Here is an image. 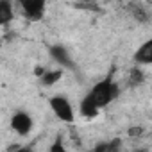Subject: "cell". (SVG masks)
<instances>
[{"label":"cell","mask_w":152,"mask_h":152,"mask_svg":"<svg viewBox=\"0 0 152 152\" xmlns=\"http://www.w3.org/2000/svg\"><path fill=\"white\" fill-rule=\"evenodd\" d=\"M88 93L91 95V99L95 100V104L102 109V107L109 106L115 99H118V95H120V88H118V84L113 81L111 75H107L106 79L99 81V83L88 91Z\"/></svg>","instance_id":"cell-1"},{"label":"cell","mask_w":152,"mask_h":152,"mask_svg":"<svg viewBox=\"0 0 152 152\" xmlns=\"http://www.w3.org/2000/svg\"><path fill=\"white\" fill-rule=\"evenodd\" d=\"M48 104H50L52 113H54L61 122L73 124L75 113H73V107H72V104H70V100H68L66 97H63V95H54V97L48 100Z\"/></svg>","instance_id":"cell-2"},{"label":"cell","mask_w":152,"mask_h":152,"mask_svg":"<svg viewBox=\"0 0 152 152\" xmlns=\"http://www.w3.org/2000/svg\"><path fill=\"white\" fill-rule=\"evenodd\" d=\"M15 2H18L23 16L29 18V20H32V22L41 20L43 15H45L47 0H15Z\"/></svg>","instance_id":"cell-3"},{"label":"cell","mask_w":152,"mask_h":152,"mask_svg":"<svg viewBox=\"0 0 152 152\" xmlns=\"http://www.w3.org/2000/svg\"><path fill=\"white\" fill-rule=\"evenodd\" d=\"M11 127H13V131L18 132L20 136H27V134L32 131V127H34V120H32V116H31L29 113L18 111V113H15L13 118H11Z\"/></svg>","instance_id":"cell-4"},{"label":"cell","mask_w":152,"mask_h":152,"mask_svg":"<svg viewBox=\"0 0 152 152\" xmlns=\"http://www.w3.org/2000/svg\"><path fill=\"white\" fill-rule=\"evenodd\" d=\"M48 52H50L52 59H54L59 66H63V68H72V66H73V61H72V57H70V52H68L63 45H52V47L48 48Z\"/></svg>","instance_id":"cell-5"},{"label":"cell","mask_w":152,"mask_h":152,"mask_svg":"<svg viewBox=\"0 0 152 152\" xmlns=\"http://www.w3.org/2000/svg\"><path fill=\"white\" fill-rule=\"evenodd\" d=\"M136 64H152V38L143 41L132 56Z\"/></svg>","instance_id":"cell-6"},{"label":"cell","mask_w":152,"mask_h":152,"mask_svg":"<svg viewBox=\"0 0 152 152\" xmlns=\"http://www.w3.org/2000/svg\"><path fill=\"white\" fill-rule=\"evenodd\" d=\"M99 106L95 104V100L91 99V95L88 93L83 100H81V106H79V111H81V115L83 116H86V118H91V116H95L97 113H99Z\"/></svg>","instance_id":"cell-7"},{"label":"cell","mask_w":152,"mask_h":152,"mask_svg":"<svg viewBox=\"0 0 152 152\" xmlns=\"http://www.w3.org/2000/svg\"><path fill=\"white\" fill-rule=\"evenodd\" d=\"M15 13H13V6H11V0H0V23L7 25L13 20Z\"/></svg>","instance_id":"cell-8"},{"label":"cell","mask_w":152,"mask_h":152,"mask_svg":"<svg viewBox=\"0 0 152 152\" xmlns=\"http://www.w3.org/2000/svg\"><path fill=\"white\" fill-rule=\"evenodd\" d=\"M61 75H63L61 70H52V72H47V70H45V73L41 75V84L52 86L54 83H57V81L61 79Z\"/></svg>","instance_id":"cell-9"},{"label":"cell","mask_w":152,"mask_h":152,"mask_svg":"<svg viewBox=\"0 0 152 152\" xmlns=\"http://www.w3.org/2000/svg\"><path fill=\"white\" fill-rule=\"evenodd\" d=\"M131 13L134 15V18H136L140 23H147V22L150 20L147 9H145L143 6H140V4H132V6H131Z\"/></svg>","instance_id":"cell-10"},{"label":"cell","mask_w":152,"mask_h":152,"mask_svg":"<svg viewBox=\"0 0 152 152\" xmlns=\"http://www.w3.org/2000/svg\"><path fill=\"white\" fill-rule=\"evenodd\" d=\"M143 81H145V73L138 66H134V68L129 70V84L131 86H140Z\"/></svg>","instance_id":"cell-11"},{"label":"cell","mask_w":152,"mask_h":152,"mask_svg":"<svg viewBox=\"0 0 152 152\" xmlns=\"http://www.w3.org/2000/svg\"><path fill=\"white\" fill-rule=\"evenodd\" d=\"M120 147V141L116 140H113V141H109V143H104V145H99L97 147V150H115V148H118Z\"/></svg>","instance_id":"cell-12"},{"label":"cell","mask_w":152,"mask_h":152,"mask_svg":"<svg viewBox=\"0 0 152 152\" xmlns=\"http://www.w3.org/2000/svg\"><path fill=\"white\" fill-rule=\"evenodd\" d=\"M50 150H52V152H57V150H59V152H63V150H64V147H63V141H61V138H56V141H54V145L50 147Z\"/></svg>","instance_id":"cell-13"}]
</instances>
